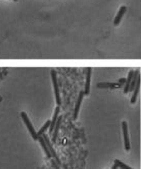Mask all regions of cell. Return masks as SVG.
<instances>
[{"instance_id": "cell-1", "label": "cell", "mask_w": 141, "mask_h": 169, "mask_svg": "<svg viewBox=\"0 0 141 169\" xmlns=\"http://www.w3.org/2000/svg\"><path fill=\"white\" fill-rule=\"evenodd\" d=\"M21 117H22V119H23V121H24L25 125L27 126L28 130L30 132V134H31V137H33V139H35V141H36V139H38L39 137H38V134H37V131L35 130V128H34V126H33L32 122L30 121V118L28 117L27 114H26L25 112H22L21 113Z\"/></svg>"}, {"instance_id": "cell-2", "label": "cell", "mask_w": 141, "mask_h": 169, "mask_svg": "<svg viewBox=\"0 0 141 169\" xmlns=\"http://www.w3.org/2000/svg\"><path fill=\"white\" fill-rule=\"evenodd\" d=\"M50 75H51V80H52V84H53V88H54L55 102H56L57 106L61 107V95H59V86H58V82H57V74L54 70H51Z\"/></svg>"}, {"instance_id": "cell-3", "label": "cell", "mask_w": 141, "mask_h": 169, "mask_svg": "<svg viewBox=\"0 0 141 169\" xmlns=\"http://www.w3.org/2000/svg\"><path fill=\"white\" fill-rule=\"evenodd\" d=\"M42 137H43L44 141H45V142H46L47 148H48V150H49V153H50V155H51V158H52V159H54V161H55V162H56L58 165H61V160H59L57 154L55 153L53 147L51 146V142H50V141H49V138H48V137H47L45 133H44V134H42Z\"/></svg>"}, {"instance_id": "cell-4", "label": "cell", "mask_w": 141, "mask_h": 169, "mask_svg": "<svg viewBox=\"0 0 141 169\" xmlns=\"http://www.w3.org/2000/svg\"><path fill=\"white\" fill-rule=\"evenodd\" d=\"M122 130H123V138H124V146H125V150L129 151L131 148V145H130V138H129V131H128V124L126 121L122 122Z\"/></svg>"}, {"instance_id": "cell-5", "label": "cell", "mask_w": 141, "mask_h": 169, "mask_svg": "<svg viewBox=\"0 0 141 169\" xmlns=\"http://www.w3.org/2000/svg\"><path fill=\"white\" fill-rule=\"evenodd\" d=\"M91 76H92V69L87 68L86 73V82H85V88H84V94L87 95L90 93V82H91Z\"/></svg>"}, {"instance_id": "cell-6", "label": "cell", "mask_w": 141, "mask_h": 169, "mask_svg": "<svg viewBox=\"0 0 141 169\" xmlns=\"http://www.w3.org/2000/svg\"><path fill=\"white\" fill-rule=\"evenodd\" d=\"M84 91H80L79 93V97H78V100H77V102H76V107H75V111H74V120H76L78 118V115H79V111H80V107H81V104H82L83 102V97H84Z\"/></svg>"}, {"instance_id": "cell-7", "label": "cell", "mask_w": 141, "mask_h": 169, "mask_svg": "<svg viewBox=\"0 0 141 169\" xmlns=\"http://www.w3.org/2000/svg\"><path fill=\"white\" fill-rule=\"evenodd\" d=\"M59 111H61V108L59 106H57L56 108L54 110V114H53V117H52V120H50V126H49V133L51 134L53 131V128L56 124V121L58 119V116H59Z\"/></svg>"}, {"instance_id": "cell-8", "label": "cell", "mask_w": 141, "mask_h": 169, "mask_svg": "<svg viewBox=\"0 0 141 169\" xmlns=\"http://www.w3.org/2000/svg\"><path fill=\"white\" fill-rule=\"evenodd\" d=\"M61 120H62V116L59 115L58 116V119L56 121V124H55V126L53 128V131H52V142H56V138H57V134H58V130H59V126H61Z\"/></svg>"}, {"instance_id": "cell-9", "label": "cell", "mask_w": 141, "mask_h": 169, "mask_svg": "<svg viewBox=\"0 0 141 169\" xmlns=\"http://www.w3.org/2000/svg\"><path fill=\"white\" fill-rule=\"evenodd\" d=\"M126 10H127V7L124 6V5L120 8V10H119V12H118V14H117V17H116V19H114V26H118L119 24H120L122 17H123V16H124L125 12H126Z\"/></svg>"}, {"instance_id": "cell-10", "label": "cell", "mask_w": 141, "mask_h": 169, "mask_svg": "<svg viewBox=\"0 0 141 169\" xmlns=\"http://www.w3.org/2000/svg\"><path fill=\"white\" fill-rule=\"evenodd\" d=\"M139 90H140V79L137 80L135 88H134V90H133V95L131 97V104H135V102H136L137 97H138V93H139Z\"/></svg>"}, {"instance_id": "cell-11", "label": "cell", "mask_w": 141, "mask_h": 169, "mask_svg": "<svg viewBox=\"0 0 141 169\" xmlns=\"http://www.w3.org/2000/svg\"><path fill=\"white\" fill-rule=\"evenodd\" d=\"M38 141H39V144L41 145L42 149L44 150V153L46 154V156H47L48 158H49V159H52V158H51L50 153H49V150H48V148H47V145H46V142H45V141H44V139H43V137H42V135H41V137H39Z\"/></svg>"}, {"instance_id": "cell-12", "label": "cell", "mask_w": 141, "mask_h": 169, "mask_svg": "<svg viewBox=\"0 0 141 169\" xmlns=\"http://www.w3.org/2000/svg\"><path fill=\"white\" fill-rule=\"evenodd\" d=\"M133 74H134V71H130L127 79H126V84H125V89H124V92L125 93H128L129 92V86H130V83L132 81V78H133Z\"/></svg>"}, {"instance_id": "cell-13", "label": "cell", "mask_w": 141, "mask_h": 169, "mask_svg": "<svg viewBox=\"0 0 141 169\" xmlns=\"http://www.w3.org/2000/svg\"><path fill=\"white\" fill-rule=\"evenodd\" d=\"M49 126H50V120H47L45 123H44V125L40 128V130L37 132V134H38V137H41L42 134L45 133V131L47 129H49Z\"/></svg>"}, {"instance_id": "cell-14", "label": "cell", "mask_w": 141, "mask_h": 169, "mask_svg": "<svg viewBox=\"0 0 141 169\" xmlns=\"http://www.w3.org/2000/svg\"><path fill=\"white\" fill-rule=\"evenodd\" d=\"M97 86L99 88H105V87H110V88H118L119 86H121L120 84L116 83H98Z\"/></svg>"}, {"instance_id": "cell-15", "label": "cell", "mask_w": 141, "mask_h": 169, "mask_svg": "<svg viewBox=\"0 0 141 169\" xmlns=\"http://www.w3.org/2000/svg\"><path fill=\"white\" fill-rule=\"evenodd\" d=\"M114 164L117 165L118 166V168H121V169H133V168H131L129 166V165H127V164H125L123 161H121V160H118V159H116L114 160Z\"/></svg>"}, {"instance_id": "cell-16", "label": "cell", "mask_w": 141, "mask_h": 169, "mask_svg": "<svg viewBox=\"0 0 141 169\" xmlns=\"http://www.w3.org/2000/svg\"><path fill=\"white\" fill-rule=\"evenodd\" d=\"M51 160V164H52V166L54 167V169H59V165L55 162L54 160H52V159H50Z\"/></svg>"}, {"instance_id": "cell-17", "label": "cell", "mask_w": 141, "mask_h": 169, "mask_svg": "<svg viewBox=\"0 0 141 169\" xmlns=\"http://www.w3.org/2000/svg\"><path fill=\"white\" fill-rule=\"evenodd\" d=\"M124 82H126V79H124V78H122V79L119 80V84H120V85H121V84H123Z\"/></svg>"}, {"instance_id": "cell-18", "label": "cell", "mask_w": 141, "mask_h": 169, "mask_svg": "<svg viewBox=\"0 0 141 169\" xmlns=\"http://www.w3.org/2000/svg\"><path fill=\"white\" fill-rule=\"evenodd\" d=\"M65 169H68V168H66V167H65Z\"/></svg>"}]
</instances>
